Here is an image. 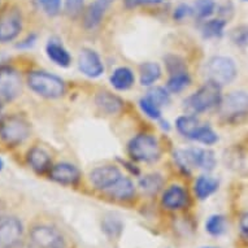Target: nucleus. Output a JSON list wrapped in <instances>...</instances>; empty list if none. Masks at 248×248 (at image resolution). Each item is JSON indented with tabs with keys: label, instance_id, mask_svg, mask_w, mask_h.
<instances>
[{
	"label": "nucleus",
	"instance_id": "nucleus-13",
	"mask_svg": "<svg viewBox=\"0 0 248 248\" xmlns=\"http://www.w3.org/2000/svg\"><path fill=\"white\" fill-rule=\"evenodd\" d=\"M122 177L121 171L117 167L113 165H104V167L95 168L94 170L90 173V181L94 185L95 188L106 191L109 188L117 179Z\"/></svg>",
	"mask_w": 248,
	"mask_h": 248
},
{
	"label": "nucleus",
	"instance_id": "nucleus-22",
	"mask_svg": "<svg viewBox=\"0 0 248 248\" xmlns=\"http://www.w3.org/2000/svg\"><path fill=\"white\" fill-rule=\"evenodd\" d=\"M140 72V83L142 86H151L161 77V69L156 62H144L139 66Z\"/></svg>",
	"mask_w": 248,
	"mask_h": 248
},
{
	"label": "nucleus",
	"instance_id": "nucleus-6",
	"mask_svg": "<svg viewBox=\"0 0 248 248\" xmlns=\"http://www.w3.org/2000/svg\"><path fill=\"white\" fill-rule=\"evenodd\" d=\"M235 61L226 56H215L208 61L207 76L208 81L217 83L218 86H225L232 83L236 77Z\"/></svg>",
	"mask_w": 248,
	"mask_h": 248
},
{
	"label": "nucleus",
	"instance_id": "nucleus-19",
	"mask_svg": "<svg viewBox=\"0 0 248 248\" xmlns=\"http://www.w3.org/2000/svg\"><path fill=\"white\" fill-rule=\"evenodd\" d=\"M218 188V181L216 178H212L209 175H200L196 179L194 191H195L196 198L199 200H205L209 196L213 195Z\"/></svg>",
	"mask_w": 248,
	"mask_h": 248
},
{
	"label": "nucleus",
	"instance_id": "nucleus-11",
	"mask_svg": "<svg viewBox=\"0 0 248 248\" xmlns=\"http://www.w3.org/2000/svg\"><path fill=\"white\" fill-rule=\"evenodd\" d=\"M190 203L187 191L178 185H173L163 192L161 205L168 211H181L185 209Z\"/></svg>",
	"mask_w": 248,
	"mask_h": 248
},
{
	"label": "nucleus",
	"instance_id": "nucleus-29",
	"mask_svg": "<svg viewBox=\"0 0 248 248\" xmlns=\"http://www.w3.org/2000/svg\"><path fill=\"white\" fill-rule=\"evenodd\" d=\"M192 140L203 143L205 146H212L218 140V137L216 134L213 129L209 126H199L198 130L195 131V134L192 137Z\"/></svg>",
	"mask_w": 248,
	"mask_h": 248
},
{
	"label": "nucleus",
	"instance_id": "nucleus-4",
	"mask_svg": "<svg viewBox=\"0 0 248 248\" xmlns=\"http://www.w3.org/2000/svg\"><path fill=\"white\" fill-rule=\"evenodd\" d=\"M30 248H65V238L55 226L46 224L34 225L29 232Z\"/></svg>",
	"mask_w": 248,
	"mask_h": 248
},
{
	"label": "nucleus",
	"instance_id": "nucleus-31",
	"mask_svg": "<svg viewBox=\"0 0 248 248\" xmlns=\"http://www.w3.org/2000/svg\"><path fill=\"white\" fill-rule=\"evenodd\" d=\"M147 98L152 100L157 107L167 106L170 102V95L168 93L167 90L163 87H152V89L147 93Z\"/></svg>",
	"mask_w": 248,
	"mask_h": 248
},
{
	"label": "nucleus",
	"instance_id": "nucleus-24",
	"mask_svg": "<svg viewBox=\"0 0 248 248\" xmlns=\"http://www.w3.org/2000/svg\"><path fill=\"white\" fill-rule=\"evenodd\" d=\"M164 179L159 174H148L139 181V187L147 195H156L161 190Z\"/></svg>",
	"mask_w": 248,
	"mask_h": 248
},
{
	"label": "nucleus",
	"instance_id": "nucleus-21",
	"mask_svg": "<svg viewBox=\"0 0 248 248\" xmlns=\"http://www.w3.org/2000/svg\"><path fill=\"white\" fill-rule=\"evenodd\" d=\"M135 77L131 69L126 68V66H121L114 70L112 76H110V83L116 90L120 91H125L129 90L131 86L134 85Z\"/></svg>",
	"mask_w": 248,
	"mask_h": 248
},
{
	"label": "nucleus",
	"instance_id": "nucleus-38",
	"mask_svg": "<svg viewBox=\"0 0 248 248\" xmlns=\"http://www.w3.org/2000/svg\"><path fill=\"white\" fill-rule=\"evenodd\" d=\"M163 0H125L127 8H137L140 5H154L160 4Z\"/></svg>",
	"mask_w": 248,
	"mask_h": 248
},
{
	"label": "nucleus",
	"instance_id": "nucleus-14",
	"mask_svg": "<svg viewBox=\"0 0 248 248\" xmlns=\"http://www.w3.org/2000/svg\"><path fill=\"white\" fill-rule=\"evenodd\" d=\"M48 177L55 182L65 186H72L79 181L81 173L77 167L69 163H60L52 165L48 171Z\"/></svg>",
	"mask_w": 248,
	"mask_h": 248
},
{
	"label": "nucleus",
	"instance_id": "nucleus-23",
	"mask_svg": "<svg viewBox=\"0 0 248 248\" xmlns=\"http://www.w3.org/2000/svg\"><path fill=\"white\" fill-rule=\"evenodd\" d=\"M175 126L178 129V131L183 137H186L188 139H192L194 134H195V131L198 130V127L200 126L199 121H198V118L194 117V116H187V114H185V116H181V117L177 118V122H175Z\"/></svg>",
	"mask_w": 248,
	"mask_h": 248
},
{
	"label": "nucleus",
	"instance_id": "nucleus-34",
	"mask_svg": "<svg viewBox=\"0 0 248 248\" xmlns=\"http://www.w3.org/2000/svg\"><path fill=\"white\" fill-rule=\"evenodd\" d=\"M165 64H167L168 72L170 73V76L173 74H178V73H183V72H187L186 70V65H185V62L181 57L178 56H168L165 59Z\"/></svg>",
	"mask_w": 248,
	"mask_h": 248
},
{
	"label": "nucleus",
	"instance_id": "nucleus-37",
	"mask_svg": "<svg viewBox=\"0 0 248 248\" xmlns=\"http://www.w3.org/2000/svg\"><path fill=\"white\" fill-rule=\"evenodd\" d=\"M192 13H194V9H192L190 5L181 4L174 9L173 17H174L175 21H182L185 20L186 17L190 16V15H192Z\"/></svg>",
	"mask_w": 248,
	"mask_h": 248
},
{
	"label": "nucleus",
	"instance_id": "nucleus-32",
	"mask_svg": "<svg viewBox=\"0 0 248 248\" xmlns=\"http://www.w3.org/2000/svg\"><path fill=\"white\" fill-rule=\"evenodd\" d=\"M230 39L234 42V45L244 47L248 45V25H239L232 30Z\"/></svg>",
	"mask_w": 248,
	"mask_h": 248
},
{
	"label": "nucleus",
	"instance_id": "nucleus-27",
	"mask_svg": "<svg viewBox=\"0 0 248 248\" xmlns=\"http://www.w3.org/2000/svg\"><path fill=\"white\" fill-rule=\"evenodd\" d=\"M216 167V157L213 151L196 148V168L211 171Z\"/></svg>",
	"mask_w": 248,
	"mask_h": 248
},
{
	"label": "nucleus",
	"instance_id": "nucleus-15",
	"mask_svg": "<svg viewBox=\"0 0 248 248\" xmlns=\"http://www.w3.org/2000/svg\"><path fill=\"white\" fill-rule=\"evenodd\" d=\"M110 0H95L82 13V21L86 29H95L100 25Z\"/></svg>",
	"mask_w": 248,
	"mask_h": 248
},
{
	"label": "nucleus",
	"instance_id": "nucleus-44",
	"mask_svg": "<svg viewBox=\"0 0 248 248\" xmlns=\"http://www.w3.org/2000/svg\"><path fill=\"white\" fill-rule=\"evenodd\" d=\"M0 4H1V0H0Z\"/></svg>",
	"mask_w": 248,
	"mask_h": 248
},
{
	"label": "nucleus",
	"instance_id": "nucleus-36",
	"mask_svg": "<svg viewBox=\"0 0 248 248\" xmlns=\"http://www.w3.org/2000/svg\"><path fill=\"white\" fill-rule=\"evenodd\" d=\"M85 0H65V13L69 17H77L83 13Z\"/></svg>",
	"mask_w": 248,
	"mask_h": 248
},
{
	"label": "nucleus",
	"instance_id": "nucleus-28",
	"mask_svg": "<svg viewBox=\"0 0 248 248\" xmlns=\"http://www.w3.org/2000/svg\"><path fill=\"white\" fill-rule=\"evenodd\" d=\"M190 82H191V78H190L187 72L173 74L168 81V90L170 93H181L182 90H185L190 85Z\"/></svg>",
	"mask_w": 248,
	"mask_h": 248
},
{
	"label": "nucleus",
	"instance_id": "nucleus-40",
	"mask_svg": "<svg viewBox=\"0 0 248 248\" xmlns=\"http://www.w3.org/2000/svg\"><path fill=\"white\" fill-rule=\"evenodd\" d=\"M3 106H4V104L0 102V118L3 117V116H1V113H3Z\"/></svg>",
	"mask_w": 248,
	"mask_h": 248
},
{
	"label": "nucleus",
	"instance_id": "nucleus-42",
	"mask_svg": "<svg viewBox=\"0 0 248 248\" xmlns=\"http://www.w3.org/2000/svg\"><path fill=\"white\" fill-rule=\"evenodd\" d=\"M203 248H216V247H203Z\"/></svg>",
	"mask_w": 248,
	"mask_h": 248
},
{
	"label": "nucleus",
	"instance_id": "nucleus-18",
	"mask_svg": "<svg viewBox=\"0 0 248 248\" xmlns=\"http://www.w3.org/2000/svg\"><path fill=\"white\" fill-rule=\"evenodd\" d=\"M46 52H47L49 60H52L56 65L61 66V68H68L72 62V57H70L69 52L59 42L49 41L46 46Z\"/></svg>",
	"mask_w": 248,
	"mask_h": 248
},
{
	"label": "nucleus",
	"instance_id": "nucleus-8",
	"mask_svg": "<svg viewBox=\"0 0 248 248\" xmlns=\"http://www.w3.org/2000/svg\"><path fill=\"white\" fill-rule=\"evenodd\" d=\"M22 93V79L20 73L9 65L0 66V102L11 103Z\"/></svg>",
	"mask_w": 248,
	"mask_h": 248
},
{
	"label": "nucleus",
	"instance_id": "nucleus-39",
	"mask_svg": "<svg viewBox=\"0 0 248 248\" xmlns=\"http://www.w3.org/2000/svg\"><path fill=\"white\" fill-rule=\"evenodd\" d=\"M239 230L243 238L248 239V212L243 213L239 218Z\"/></svg>",
	"mask_w": 248,
	"mask_h": 248
},
{
	"label": "nucleus",
	"instance_id": "nucleus-3",
	"mask_svg": "<svg viewBox=\"0 0 248 248\" xmlns=\"http://www.w3.org/2000/svg\"><path fill=\"white\" fill-rule=\"evenodd\" d=\"M28 85L35 94L46 99H57L65 93L64 81L43 70L30 72L28 74Z\"/></svg>",
	"mask_w": 248,
	"mask_h": 248
},
{
	"label": "nucleus",
	"instance_id": "nucleus-26",
	"mask_svg": "<svg viewBox=\"0 0 248 248\" xmlns=\"http://www.w3.org/2000/svg\"><path fill=\"white\" fill-rule=\"evenodd\" d=\"M205 230L209 235L221 236L226 232V217L222 215H213L205 222Z\"/></svg>",
	"mask_w": 248,
	"mask_h": 248
},
{
	"label": "nucleus",
	"instance_id": "nucleus-25",
	"mask_svg": "<svg viewBox=\"0 0 248 248\" xmlns=\"http://www.w3.org/2000/svg\"><path fill=\"white\" fill-rule=\"evenodd\" d=\"M225 28H226V21L215 18V20L205 21L202 31H203L204 38H221L224 35Z\"/></svg>",
	"mask_w": 248,
	"mask_h": 248
},
{
	"label": "nucleus",
	"instance_id": "nucleus-17",
	"mask_svg": "<svg viewBox=\"0 0 248 248\" xmlns=\"http://www.w3.org/2000/svg\"><path fill=\"white\" fill-rule=\"evenodd\" d=\"M106 192L110 198H113L118 202H127L134 198L135 186L130 179L122 175L121 178L117 179L109 188H107Z\"/></svg>",
	"mask_w": 248,
	"mask_h": 248
},
{
	"label": "nucleus",
	"instance_id": "nucleus-43",
	"mask_svg": "<svg viewBox=\"0 0 248 248\" xmlns=\"http://www.w3.org/2000/svg\"><path fill=\"white\" fill-rule=\"evenodd\" d=\"M243 1H248V0H243Z\"/></svg>",
	"mask_w": 248,
	"mask_h": 248
},
{
	"label": "nucleus",
	"instance_id": "nucleus-35",
	"mask_svg": "<svg viewBox=\"0 0 248 248\" xmlns=\"http://www.w3.org/2000/svg\"><path fill=\"white\" fill-rule=\"evenodd\" d=\"M46 15L53 17L60 13L61 0H38Z\"/></svg>",
	"mask_w": 248,
	"mask_h": 248
},
{
	"label": "nucleus",
	"instance_id": "nucleus-20",
	"mask_svg": "<svg viewBox=\"0 0 248 248\" xmlns=\"http://www.w3.org/2000/svg\"><path fill=\"white\" fill-rule=\"evenodd\" d=\"M96 106L108 114L118 113L122 108V100L116 95L110 94L108 91H103L96 95Z\"/></svg>",
	"mask_w": 248,
	"mask_h": 248
},
{
	"label": "nucleus",
	"instance_id": "nucleus-16",
	"mask_svg": "<svg viewBox=\"0 0 248 248\" xmlns=\"http://www.w3.org/2000/svg\"><path fill=\"white\" fill-rule=\"evenodd\" d=\"M28 163L30 168L38 174L48 173L51 167H52L51 156H49L47 151L41 148V147H33L31 150L29 151Z\"/></svg>",
	"mask_w": 248,
	"mask_h": 248
},
{
	"label": "nucleus",
	"instance_id": "nucleus-5",
	"mask_svg": "<svg viewBox=\"0 0 248 248\" xmlns=\"http://www.w3.org/2000/svg\"><path fill=\"white\" fill-rule=\"evenodd\" d=\"M129 155L137 161L155 163L160 159L161 150L157 139L148 134H139L131 139L129 146Z\"/></svg>",
	"mask_w": 248,
	"mask_h": 248
},
{
	"label": "nucleus",
	"instance_id": "nucleus-33",
	"mask_svg": "<svg viewBox=\"0 0 248 248\" xmlns=\"http://www.w3.org/2000/svg\"><path fill=\"white\" fill-rule=\"evenodd\" d=\"M139 106H140V109L144 112L146 116H148L152 120H159L161 117V109H160V107H157L155 104L152 100L147 98L140 99V102H139Z\"/></svg>",
	"mask_w": 248,
	"mask_h": 248
},
{
	"label": "nucleus",
	"instance_id": "nucleus-7",
	"mask_svg": "<svg viewBox=\"0 0 248 248\" xmlns=\"http://www.w3.org/2000/svg\"><path fill=\"white\" fill-rule=\"evenodd\" d=\"M24 17L21 9L12 5L0 12V45L13 42L22 31Z\"/></svg>",
	"mask_w": 248,
	"mask_h": 248
},
{
	"label": "nucleus",
	"instance_id": "nucleus-41",
	"mask_svg": "<svg viewBox=\"0 0 248 248\" xmlns=\"http://www.w3.org/2000/svg\"><path fill=\"white\" fill-rule=\"evenodd\" d=\"M3 168H4V163H3V160L0 159V171L3 170Z\"/></svg>",
	"mask_w": 248,
	"mask_h": 248
},
{
	"label": "nucleus",
	"instance_id": "nucleus-2",
	"mask_svg": "<svg viewBox=\"0 0 248 248\" xmlns=\"http://www.w3.org/2000/svg\"><path fill=\"white\" fill-rule=\"evenodd\" d=\"M30 137V124L18 114L0 118V142L13 148L22 144Z\"/></svg>",
	"mask_w": 248,
	"mask_h": 248
},
{
	"label": "nucleus",
	"instance_id": "nucleus-10",
	"mask_svg": "<svg viewBox=\"0 0 248 248\" xmlns=\"http://www.w3.org/2000/svg\"><path fill=\"white\" fill-rule=\"evenodd\" d=\"M221 113L226 118L236 120L248 114V94L244 91H234L222 99Z\"/></svg>",
	"mask_w": 248,
	"mask_h": 248
},
{
	"label": "nucleus",
	"instance_id": "nucleus-1",
	"mask_svg": "<svg viewBox=\"0 0 248 248\" xmlns=\"http://www.w3.org/2000/svg\"><path fill=\"white\" fill-rule=\"evenodd\" d=\"M221 102H222L221 86L215 82L208 81L196 93L190 95L185 100V108L188 113L198 114L216 107H220Z\"/></svg>",
	"mask_w": 248,
	"mask_h": 248
},
{
	"label": "nucleus",
	"instance_id": "nucleus-9",
	"mask_svg": "<svg viewBox=\"0 0 248 248\" xmlns=\"http://www.w3.org/2000/svg\"><path fill=\"white\" fill-rule=\"evenodd\" d=\"M24 236V225L16 216H0V248H16Z\"/></svg>",
	"mask_w": 248,
	"mask_h": 248
},
{
	"label": "nucleus",
	"instance_id": "nucleus-12",
	"mask_svg": "<svg viewBox=\"0 0 248 248\" xmlns=\"http://www.w3.org/2000/svg\"><path fill=\"white\" fill-rule=\"evenodd\" d=\"M78 65H79L82 73L90 78L100 77L104 72V65H103L99 55L90 48H83L79 52Z\"/></svg>",
	"mask_w": 248,
	"mask_h": 248
},
{
	"label": "nucleus",
	"instance_id": "nucleus-30",
	"mask_svg": "<svg viewBox=\"0 0 248 248\" xmlns=\"http://www.w3.org/2000/svg\"><path fill=\"white\" fill-rule=\"evenodd\" d=\"M216 11V3L213 0H198L194 13L196 15L198 18L200 20H207L215 13Z\"/></svg>",
	"mask_w": 248,
	"mask_h": 248
}]
</instances>
